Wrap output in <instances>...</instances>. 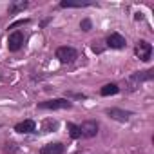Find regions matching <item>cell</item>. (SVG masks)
<instances>
[{"label":"cell","instance_id":"cell-1","mask_svg":"<svg viewBox=\"0 0 154 154\" xmlns=\"http://www.w3.org/2000/svg\"><path fill=\"white\" fill-rule=\"evenodd\" d=\"M154 78V71H140V72H134L131 76L125 78V84H127V91H136L140 87V84L143 82H149Z\"/></svg>","mask_w":154,"mask_h":154},{"label":"cell","instance_id":"cell-2","mask_svg":"<svg viewBox=\"0 0 154 154\" xmlns=\"http://www.w3.org/2000/svg\"><path fill=\"white\" fill-rule=\"evenodd\" d=\"M72 103L65 98H53V100H45L38 103V109H47V111H54V109H71Z\"/></svg>","mask_w":154,"mask_h":154},{"label":"cell","instance_id":"cell-3","mask_svg":"<svg viewBox=\"0 0 154 154\" xmlns=\"http://www.w3.org/2000/svg\"><path fill=\"white\" fill-rule=\"evenodd\" d=\"M56 58L62 63H71V62H74L76 58H78V53H76V49H72V47L63 45V47L56 49Z\"/></svg>","mask_w":154,"mask_h":154},{"label":"cell","instance_id":"cell-4","mask_svg":"<svg viewBox=\"0 0 154 154\" xmlns=\"http://www.w3.org/2000/svg\"><path fill=\"white\" fill-rule=\"evenodd\" d=\"M136 56L141 60V62H149L152 58V45L147 42V40H140L136 44Z\"/></svg>","mask_w":154,"mask_h":154},{"label":"cell","instance_id":"cell-5","mask_svg":"<svg viewBox=\"0 0 154 154\" xmlns=\"http://www.w3.org/2000/svg\"><path fill=\"white\" fill-rule=\"evenodd\" d=\"M22 45H24V33L22 31H13L8 38V49L11 53H17V51L22 49Z\"/></svg>","mask_w":154,"mask_h":154},{"label":"cell","instance_id":"cell-6","mask_svg":"<svg viewBox=\"0 0 154 154\" xmlns=\"http://www.w3.org/2000/svg\"><path fill=\"white\" fill-rule=\"evenodd\" d=\"M78 127H80L82 138H94V136L98 134V123H96L94 120H87V122H84V123L78 125Z\"/></svg>","mask_w":154,"mask_h":154},{"label":"cell","instance_id":"cell-7","mask_svg":"<svg viewBox=\"0 0 154 154\" xmlns=\"http://www.w3.org/2000/svg\"><path fill=\"white\" fill-rule=\"evenodd\" d=\"M125 44L127 42H125V38L120 33H111L107 36V47H111V49H123Z\"/></svg>","mask_w":154,"mask_h":154},{"label":"cell","instance_id":"cell-8","mask_svg":"<svg viewBox=\"0 0 154 154\" xmlns=\"http://www.w3.org/2000/svg\"><path fill=\"white\" fill-rule=\"evenodd\" d=\"M15 131L20 132V134H31V132L36 131V123L33 120H24V122H20V123L15 125Z\"/></svg>","mask_w":154,"mask_h":154},{"label":"cell","instance_id":"cell-9","mask_svg":"<svg viewBox=\"0 0 154 154\" xmlns=\"http://www.w3.org/2000/svg\"><path fill=\"white\" fill-rule=\"evenodd\" d=\"M65 152V147L63 143L56 141V143H47L40 149V154H63Z\"/></svg>","mask_w":154,"mask_h":154},{"label":"cell","instance_id":"cell-10","mask_svg":"<svg viewBox=\"0 0 154 154\" xmlns=\"http://www.w3.org/2000/svg\"><path fill=\"white\" fill-rule=\"evenodd\" d=\"M107 114H109L111 118L118 120V122H129V118L132 116V112H129V111H123V109H116V107H112V109H107Z\"/></svg>","mask_w":154,"mask_h":154},{"label":"cell","instance_id":"cell-11","mask_svg":"<svg viewBox=\"0 0 154 154\" xmlns=\"http://www.w3.org/2000/svg\"><path fill=\"white\" fill-rule=\"evenodd\" d=\"M26 8H27L26 0H15V2L9 4V15H17L18 11H24Z\"/></svg>","mask_w":154,"mask_h":154},{"label":"cell","instance_id":"cell-12","mask_svg":"<svg viewBox=\"0 0 154 154\" xmlns=\"http://www.w3.org/2000/svg\"><path fill=\"white\" fill-rule=\"evenodd\" d=\"M118 93H120V87L116 84H107V85H103L100 89V94L102 96H112V94H118Z\"/></svg>","mask_w":154,"mask_h":154},{"label":"cell","instance_id":"cell-13","mask_svg":"<svg viewBox=\"0 0 154 154\" xmlns=\"http://www.w3.org/2000/svg\"><path fill=\"white\" fill-rule=\"evenodd\" d=\"M91 6V2H69V0H62L60 8H85Z\"/></svg>","mask_w":154,"mask_h":154},{"label":"cell","instance_id":"cell-14","mask_svg":"<svg viewBox=\"0 0 154 154\" xmlns=\"http://www.w3.org/2000/svg\"><path fill=\"white\" fill-rule=\"evenodd\" d=\"M67 129H69V136H71L72 140L82 138V134H80V127H78V125H74V123H67Z\"/></svg>","mask_w":154,"mask_h":154},{"label":"cell","instance_id":"cell-15","mask_svg":"<svg viewBox=\"0 0 154 154\" xmlns=\"http://www.w3.org/2000/svg\"><path fill=\"white\" fill-rule=\"evenodd\" d=\"M56 127H58V123H56V122H53V120H45L42 129H44V132H51V131H53V129H56Z\"/></svg>","mask_w":154,"mask_h":154},{"label":"cell","instance_id":"cell-16","mask_svg":"<svg viewBox=\"0 0 154 154\" xmlns=\"http://www.w3.org/2000/svg\"><path fill=\"white\" fill-rule=\"evenodd\" d=\"M80 27H82V31H91V20L89 18H84L82 24H80Z\"/></svg>","mask_w":154,"mask_h":154},{"label":"cell","instance_id":"cell-17","mask_svg":"<svg viewBox=\"0 0 154 154\" xmlns=\"http://www.w3.org/2000/svg\"><path fill=\"white\" fill-rule=\"evenodd\" d=\"M67 96H72V98H78V100H85V98H87L85 94H78V93H69Z\"/></svg>","mask_w":154,"mask_h":154},{"label":"cell","instance_id":"cell-18","mask_svg":"<svg viewBox=\"0 0 154 154\" xmlns=\"http://www.w3.org/2000/svg\"><path fill=\"white\" fill-rule=\"evenodd\" d=\"M27 22H29V20H18V22H15V24H11V26H9V29H15L17 26H24V24H27Z\"/></svg>","mask_w":154,"mask_h":154}]
</instances>
